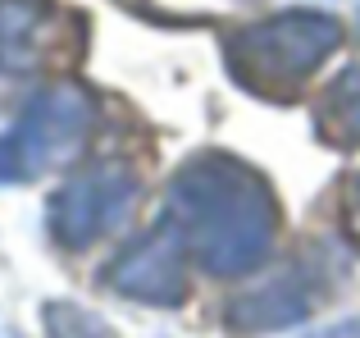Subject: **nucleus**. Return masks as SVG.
Segmentation results:
<instances>
[{"mask_svg": "<svg viewBox=\"0 0 360 338\" xmlns=\"http://www.w3.org/2000/svg\"><path fill=\"white\" fill-rule=\"evenodd\" d=\"M132 201H137V174L119 161H96L51 196L46 211L51 238L60 247H91L128 220Z\"/></svg>", "mask_w": 360, "mask_h": 338, "instance_id": "nucleus-4", "label": "nucleus"}, {"mask_svg": "<svg viewBox=\"0 0 360 338\" xmlns=\"http://www.w3.org/2000/svg\"><path fill=\"white\" fill-rule=\"evenodd\" d=\"M69 46V23L51 0H0V73H32Z\"/></svg>", "mask_w": 360, "mask_h": 338, "instance_id": "nucleus-7", "label": "nucleus"}, {"mask_svg": "<svg viewBox=\"0 0 360 338\" xmlns=\"http://www.w3.org/2000/svg\"><path fill=\"white\" fill-rule=\"evenodd\" d=\"M160 220L183 238L187 256L219 279L251 275L274 247L278 206L251 165L205 151L169 178V201Z\"/></svg>", "mask_w": 360, "mask_h": 338, "instance_id": "nucleus-1", "label": "nucleus"}, {"mask_svg": "<svg viewBox=\"0 0 360 338\" xmlns=\"http://www.w3.org/2000/svg\"><path fill=\"white\" fill-rule=\"evenodd\" d=\"M347 211H352V224H356V233H360V174L352 178V192H347Z\"/></svg>", "mask_w": 360, "mask_h": 338, "instance_id": "nucleus-10", "label": "nucleus"}, {"mask_svg": "<svg viewBox=\"0 0 360 338\" xmlns=\"http://www.w3.org/2000/svg\"><path fill=\"white\" fill-rule=\"evenodd\" d=\"M105 275H110L105 284L119 297H132V302H146V306H178L187 297V247L160 220L150 233L132 238L110 261Z\"/></svg>", "mask_w": 360, "mask_h": 338, "instance_id": "nucleus-5", "label": "nucleus"}, {"mask_svg": "<svg viewBox=\"0 0 360 338\" xmlns=\"http://www.w3.org/2000/svg\"><path fill=\"white\" fill-rule=\"evenodd\" d=\"M319 293V265L297 261V265L278 270L274 279H264L260 288H251L246 297L229 306V325L238 334H269V330H288V325L306 320Z\"/></svg>", "mask_w": 360, "mask_h": 338, "instance_id": "nucleus-6", "label": "nucleus"}, {"mask_svg": "<svg viewBox=\"0 0 360 338\" xmlns=\"http://www.w3.org/2000/svg\"><path fill=\"white\" fill-rule=\"evenodd\" d=\"M324 124L342 142H360V64L342 69L324 96Z\"/></svg>", "mask_w": 360, "mask_h": 338, "instance_id": "nucleus-8", "label": "nucleus"}, {"mask_svg": "<svg viewBox=\"0 0 360 338\" xmlns=\"http://www.w3.org/2000/svg\"><path fill=\"white\" fill-rule=\"evenodd\" d=\"M328 338H360V315L347 325H338V330H328Z\"/></svg>", "mask_w": 360, "mask_h": 338, "instance_id": "nucleus-11", "label": "nucleus"}, {"mask_svg": "<svg viewBox=\"0 0 360 338\" xmlns=\"http://www.w3.org/2000/svg\"><path fill=\"white\" fill-rule=\"evenodd\" d=\"M338 42H342V27H338L333 14L288 9V14L233 27L224 37V60H229V73L246 92L288 96L292 87H301L324 64V55Z\"/></svg>", "mask_w": 360, "mask_h": 338, "instance_id": "nucleus-2", "label": "nucleus"}, {"mask_svg": "<svg viewBox=\"0 0 360 338\" xmlns=\"http://www.w3.org/2000/svg\"><path fill=\"white\" fill-rule=\"evenodd\" d=\"M356 9H360V0H356Z\"/></svg>", "mask_w": 360, "mask_h": 338, "instance_id": "nucleus-12", "label": "nucleus"}, {"mask_svg": "<svg viewBox=\"0 0 360 338\" xmlns=\"http://www.w3.org/2000/svg\"><path fill=\"white\" fill-rule=\"evenodd\" d=\"M46 330H51V338H115L110 325L101 320L96 311L73 306V302H51L46 306Z\"/></svg>", "mask_w": 360, "mask_h": 338, "instance_id": "nucleus-9", "label": "nucleus"}, {"mask_svg": "<svg viewBox=\"0 0 360 338\" xmlns=\"http://www.w3.org/2000/svg\"><path fill=\"white\" fill-rule=\"evenodd\" d=\"M96 106L82 87H46L18 110L14 128L0 133V183H27L46 169L64 165L87 142Z\"/></svg>", "mask_w": 360, "mask_h": 338, "instance_id": "nucleus-3", "label": "nucleus"}]
</instances>
